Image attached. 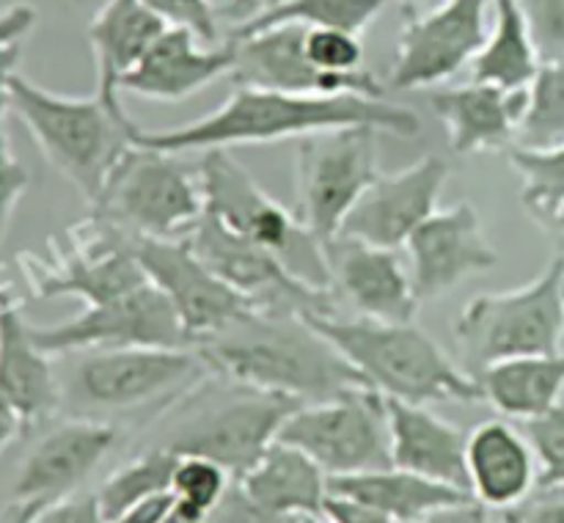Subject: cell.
<instances>
[{"mask_svg": "<svg viewBox=\"0 0 564 523\" xmlns=\"http://www.w3.org/2000/svg\"><path fill=\"white\" fill-rule=\"evenodd\" d=\"M339 127H375L413 138L422 130V119L413 110L389 105L378 97H301V94L268 91V88L237 86L218 110L204 119L169 130L130 127V141L138 146L169 154L209 152V149L246 146V143H273L286 138L317 135Z\"/></svg>", "mask_w": 564, "mask_h": 523, "instance_id": "6da1fadb", "label": "cell"}, {"mask_svg": "<svg viewBox=\"0 0 564 523\" xmlns=\"http://www.w3.org/2000/svg\"><path fill=\"white\" fill-rule=\"evenodd\" d=\"M193 350L209 372L229 383L292 396L301 405L334 400L356 385H369L301 314L253 308L220 334L198 341Z\"/></svg>", "mask_w": 564, "mask_h": 523, "instance_id": "7a4b0ae2", "label": "cell"}, {"mask_svg": "<svg viewBox=\"0 0 564 523\" xmlns=\"http://www.w3.org/2000/svg\"><path fill=\"white\" fill-rule=\"evenodd\" d=\"M356 372L383 396L433 405V402H482V389L466 367H457L433 336L413 323L345 319L339 314H303Z\"/></svg>", "mask_w": 564, "mask_h": 523, "instance_id": "3957f363", "label": "cell"}, {"mask_svg": "<svg viewBox=\"0 0 564 523\" xmlns=\"http://www.w3.org/2000/svg\"><path fill=\"white\" fill-rule=\"evenodd\" d=\"M11 113L25 124L47 163L88 204H97L110 171L132 146L130 127L135 121L124 113V105H108L99 94L64 97L36 86L20 72L11 77Z\"/></svg>", "mask_w": 564, "mask_h": 523, "instance_id": "277c9868", "label": "cell"}, {"mask_svg": "<svg viewBox=\"0 0 564 523\" xmlns=\"http://www.w3.org/2000/svg\"><path fill=\"white\" fill-rule=\"evenodd\" d=\"M452 330L474 378L507 358L564 350V251L529 284L471 297Z\"/></svg>", "mask_w": 564, "mask_h": 523, "instance_id": "5b68a950", "label": "cell"}, {"mask_svg": "<svg viewBox=\"0 0 564 523\" xmlns=\"http://www.w3.org/2000/svg\"><path fill=\"white\" fill-rule=\"evenodd\" d=\"M198 182L204 193V213L226 229L268 248L286 264L295 279L314 290H334L325 246L301 224L295 213L281 207L237 163L229 149H209L198 163Z\"/></svg>", "mask_w": 564, "mask_h": 523, "instance_id": "8992f818", "label": "cell"}, {"mask_svg": "<svg viewBox=\"0 0 564 523\" xmlns=\"http://www.w3.org/2000/svg\"><path fill=\"white\" fill-rule=\"evenodd\" d=\"M204 374L213 372L193 347H121L83 352L61 389L80 416L108 422L124 413L171 405Z\"/></svg>", "mask_w": 564, "mask_h": 523, "instance_id": "52a82bcc", "label": "cell"}, {"mask_svg": "<svg viewBox=\"0 0 564 523\" xmlns=\"http://www.w3.org/2000/svg\"><path fill=\"white\" fill-rule=\"evenodd\" d=\"M91 213L130 240L185 237L204 215L202 182L176 154L132 143L110 171Z\"/></svg>", "mask_w": 564, "mask_h": 523, "instance_id": "ba28073f", "label": "cell"}, {"mask_svg": "<svg viewBox=\"0 0 564 523\" xmlns=\"http://www.w3.org/2000/svg\"><path fill=\"white\" fill-rule=\"evenodd\" d=\"M378 135L375 127H339L297 141L295 215L323 246L341 235L347 215L380 176Z\"/></svg>", "mask_w": 564, "mask_h": 523, "instance_id": "9c48e42d", "label": "cell"}, {"mask_svg": "<svg viewBox=\"0 0 564 523\" xmlns=\"http://www.w3.org/2000/svg\"><path fill=\"white\" fill-rule=\"evenodd\" d=\"M301 402L292 396L235 383V391L185 413L165 429L158 446L180 457H207L220 462L231 479H240L279 440L281 427Z\"/></svg>", "mask_w": 564, "mask_h": 523, "instance_id": "30bf717a", "label": "cell"}, {"mask_svg": "<svg viewBox=\"0 0 564 523\" xmlns=\"http://www.w3.org/2000/svg\"><path fill=\"white\" fill-rule=\"evenodd\" d=\"M279 440L306 451L328 477L394 466L386 396L369 385L301 405L284 422Z\"/></svg>", "mask_w": 564, "mask_h": 523, "instance_id": "8fae6325", "label": "cell"}, {"mask_svg": "<svg viewBox=\"0 0 564 523\" xmlns=\"http://www.w3.org/2000/svg\"><path fill=\"white\" fill-rule=\"evenodd\" d=\"M191 251L218 275L224 284L240 292L259 312L279 314H336V292L314 290L286 270L275 253L204 213L185 235Z\"/></svg>", "mask_w": 564, "mask_h": 523, "instance_id": "7c38bea8", "label": "cell"}, {"mask_svg": "<svg viewBox=\"0 0 564 523\" xmlns=\"http://www.w3.org/2000/svg\"><path fill=\"white\" fill-rule=\"evenodd\" d=\"M33 339L50 356L121 347H191L169 297L154 284H141L113 301L86 306L58 325H31Z\"/></svg>", "mask_w": 564, "mask_h": 523, "instance_id": "4fadbf2b", "label": "cell"}, {"mask_svg": "<svg viewBox=\"0 0 564 523\" xmlns=\"http://www.w3.org/2000/svg\"><path fill=\"white\" fill-rule=\"evenodd\" d=\"M132 253L149 284L158 286L174 306L187 341L220 334L253 312V303L218 279L185 242V237H135Z\"/></svg>", "mask_w": 564, "mask_h": 523, "instance_id": "5bb4252c", "label": "cell"}, {"mask_svg": "<svg viewBox=\"0 0 564 523\" xmlns=\"http://www.w3.org/2000/svg\"><path fill=\"white\" fill-rule=\"evenodd\" d=\"M494 0H444L408 17L400 33L389 86L435 88L471 66L488 39V6Z\"/></svg>", "mask_w": 564, "mask_h": 523, "instance_id": "9a60e30c", "label": "cell"}, {"mask_svg": "<svg viewBox=\"0 0 564 523\" xmlns=\"http://www.w3.org/2000/svg\"><path fill=\"white\" fill-rule=\"evenodd\" d=\"M235 47L231 80L235 86L268 88V91L301 94V97H378L386 88L372 72L336 75L323 72L306 55V28L273 25L251 33H235L229 39Z\"/></svg>", "mask_w": 564, "mask_h": 523, "instance_id": "2e32d148", "label": "cell"}, {"mask_svg": "<svg viewBox=\"0 0 564 523\" xmlns=\"http://www.w3.org/2000/svg\"><path fill=\"white\" fill-rule=\"evenodd\" d=\"M411 281L419 301H438L471 275L490 273L499 253L485 235L482 218L471 201L435 209L405 242Z\"/></svg>", "mask_w": 564, "mask_h": 523, "instance_id": "e0dca14e", "label": "cell"}, {"mask_svg": "<svg viewBox=\"0 0 564 523\" xmlns=\"http://www.w3.org/2000/svg\"><path fill=\"white\" fill-rule=\"evenodd\" d=\"M446 182L449 163L438 154H424L394 174H380L347 215L341 235L391 251L405 248L413 231L438 209Z\"/></svg>", "mask_w": 564, "mask_h": 523, "instance_id": "ac0fdd59", "label": "cell"}, {"mask_svg": "<svg viewBox=\"0 0 564 523\" xmlns=\"http://www.w3.org/2000/svg\"><path fill=\"white\" fill-rule=\"evenodd\" d=\"M119 440L113 422L91 416H75L50 429L33 444L11 488V501L50 506L80 490V484L97 471Z\"/></svg>", "mask_w": 564, "mask_h": 523, "instance_id": "d6986e66", "label": "cell"}, {"mask_svg": "<svg viewBox=\"0 0 564 523\" xmlns=\"http://www.w3.org/2000/svg\"><path fill=\"white\" fill-rule=\"evenodd\" d=\"M42 297L72 295L86 301V306L113 301L135 286L147 284L141 264L132 253V240L105 220L94 218L83 229L80 240L55 262L33 268L28 275Z\"/></svg>", "mask_w": 564, "mask_h": 523, "instance_id": "ffe728a7", "label": "cell"}, {"mask_svg": "<svg viewBox=\"0 0 564 523\" xmlns=\"http://www.w3.org/2000/svg\"><path fill=\"white\" fill-rule=\"evenodd\" d=\"M325 257L334 292L345 295L358 317L413 323L422 301L413 290L411 270L400 262L397 251L339 235L325 242Z\"/></svg>", "mask_w": 564, "mask_h": 523, "instance_id": "44dd1931", "label": "cell"}, {"mask_svg": "<svg viewBox=\"0 0 564 523\" xmlns=\"http://www.w3.org/2000/svg\"><path fill=\"white\" fill-rule=\"evenodd\" d=\"M527 102L529 88L507 91L477 80L427 91V105L446 127L455 154L507 152L516 146Z\"/></svg>", "mask_w": 564, "mask_h": 523, "instance_id": "7402d4cb", "label": "cell"}, {"mask_svg": "<svg viewBox=\"0 0 564 523\" xmlns=\"http://www.w3.org/2000/svg\"><path fill=\"white\" fill-rule=\"evenodd\" d=\"M231 66V42L204 44L187 28H169L143 55L141 64L121 77L119 91L158 102H180L218 80L220 75H229Z\"/></svg>", "mask_w": 564, "mask_h": 523, "instance_id": "603a6c76", "label": "cell"}, {"mask_svg": "<svg viewBox=\"0 0 564 523\" xmlns=\"http://www.w3.org/2000/svg\"><path fill=\"white\" fill-rule=\"evenodd\" d=\"M468 484L474 501L507 512L538 490V457L521 429L507 422H482L466 440Z\"/></svg>", "mask_w": 564, "mask_h": 523, "instance_id": "cb8c5ba5", "label": "cell"}, {"mask_svg": "<svg viewBox=\"0 0 564 523\" xmlns=\"http://www.w3.org/2000/svg\"><path fill=\"white\" fill-rule=\"evenodd\" d=\"M386 411L391 429V462L397 468L471 493L466 462L468 435L460 427L435 416L427 405H413L394 396H386Z\"/></svg>", "mask_w": 564, "mask_h": 523, "instance_id": "d4e9b609", "label": "cell"}, {"mask_svg": "<svg viewBox=\"0 0 564 523\" xmlns=\"http://www.w3.org/2000/svg\"><path fill=\"white\" fill-rule=\"evenodd\" d=\"M50 352L33 339L31 323L14 303H0V391L9 396L22 433L53 416L64 402V389Z\"/></svg>", "mask_w": 564, "mask_h": 523, "instance_id": "484cf974", "label": "cell"}, {"mask_svg": "<svg viewBox=\"0 0 564 523\" xmlns=\"http://www.w3.org/2000/svg\"><path fill=\"white\" fill-rule=\"evenodd\" d=\"M169 31L143 0H105L88 22V42L97 61V94L108 105H121L119 83Z\"/></svg>", "mask_w": 564, "mask_h": 523, "instance_id": "4316f807", "label": "cell"}, {"mask_svg": "<svg viewBox=\"0 0 564 523\" xmlns=\"http://www.w3.org/2000/svg\"><path fill=\"white\" fill-rule=\"evenodd\" d=\"M253 501L284 515L314 517L325 512L328 473L297 446L273 440L262 457L235 479Z\"/></svg>", "mask_w": 564, "mask_h": 523, "instance_id": "83f0119b", "label": "cell"}, {"mask_svg": "<svg viewBox=\"0 0 564 523\" xmlns=\"http://www.w3.org/2000/svg\"><path fill=\"white\" fill-rule=\"evenodd\" d=\"M328 493L375 506V510L389 515L394 523L416 521V517L441 510V506L474 499L466 490L419 477V473L397 466L378 468V471L347 473V477H328Z\"/></svg>", "mask_w": 564, "mask_h": 523, "instance_id": "f1b7e54d", "label": "cell"}, {"mask_svg": "<svg viewBox=\"0 0 564 523\" xmlns=\"http://www.w3.org/2000/svg\"><path fill=\"white\" fill-rule=\"evenodd\" d=\"M482 402H490L510 418H538L562 405L564 394V350L518 356L490 363L477 374Z\"/></svg>", "mask_w": 564, "mask_h": 523, "instance_id": "f546056e", "label": "cell"}, {"mask_svg": "<svg viewBox=\"0 0 564 523\" xmlns=\"http://www.w3.org/2000/svg\"><path fill=\"white\" fill-rule=\"evenodd\" d=\"M540 66L543 64L518 0H494V28L471 61V80L523 91L532 86Z\"/></svg>", "mask_w": 564, "mask_h": 523, "instance_id": "4dcf8cb0", "label": "cell"}, {"mask_svg": "<svg viewBox=\"0 0 564 523\" xmlns=\"http://www.w3.org/2000/svg\"><path fill=\"white\" fill-rule=\"evenodd\" d=\"M389 6V0H279L270 9L259 11L251 20L235 25V33L262 31L273 25L303 28H341L361 36Z\"/></svg>", "mask_w": 564, "mask_h": 523, "instance_id": "1f68e13d", "label": "cell"}, {"mask_svg": "<svg viewBox=\"0 0 564 523\" xmlns=\"http://www.w3.org/2000/svg\"><path fill=\"white\" fill-rule=\"evenodd\" d=\"M176 460H180V455H174V451L163 449V446H152V449L141 451L130 462L116 468L113 473H108L97 493H94L105 521H116L121 512L152 499V495L169 493Z\"/></svg>", "mask_w": 564, "mask_h": 523, "instance_id": "d6a6232c", "label": "cell"}, {"mask_svg": "<svg viewBox=\"0 0 564 523\" xmlns=\"http://www.w3.org/2000/svg\"><path fill=\"white\" fill-rule=\"evenodd\" d=\"M505 154L521 176L523 207L538 224H549L564 207V143L549 149H529L516 143Z\"/></svg>", "mask_w": 564, "mask_h": 523, "instance_id": "836d02e7", "label": "cell"}, {"mask_svg": "<svg viewBox=\"0 0 564 523\" xmlns=\"http://www.w3.org/2000/svg\"><path fill=\"white\" fill-rule=\"evenodd\" d=\"M518 143L529 149L564 143V61L543 64L534 75Z\"/></svg>", "mask_w": 564, "mask_h": 523, "instance_id": "e575fe53", "label": "cell"}, {"mask_svg": "<svg viewBox=\"0 0 564 523\" xmlns=\"http://www.w3.org/2000/svg\"><path fill=\"white\" fill-rule=\"evenodd\" d=\"M231 482L235 479L220 462L207 460V457L182 455L176 460L174 479H171V493L180 506L209 517V512L220 504Z\"/></svg>", "mask_w": 564, "mask_h": 523, "instance_id": "d590c367", "label": "cell"}, {"mask_svg": "<svg viewBox=\"0 0 564 523\" xmlns=\"http://www.w3.org/2000/svg\"><path fill=\"white\" fill-rule=\"evenodd\" d=\"M523 435L538 457V490L564 488V405L523 422Z\"/></svg>", "mask_w": 564, "mask_h": 523, "instance_id": "8d00e7d4", "label": "cell"}, {"mask_svg": "<svg viewBox=\"0 0 564 523\" xmlns=\"http://www.w3.org/2000/svg\"><path fill=\"white\" fill-rule=\"evenodd\" d=\"M306 55L323 72L350 75L364 69L361 36L341 28H306Z\"/></svg>", "mask_w": 564, "mask_h": 523, "instance_id": "74e56055", "label": "cell"}, {"mask_svg": "<svg viewBox=\"0 0 564 523\" xmlns=\"http://www.w3.org/2000/svg\"><path fill=\"white\" fill-rule=\"evenodd\" d=\"M540 64L564 61V0H518Z\"/></svg>", "mask_w": 564, "mask_h": 523, "instance_id": "f35d334b", "label": "cell"}, {"mask_svg": "<svg viewBox=\"0 0 564 523\" xmlns=\"http://www.w3.org/2000/svg\"><path fill=\"white\" fill-rule=\"evenodd\" d=\"M143 3L169 28H187L204 44H224L213 0H143Z\"/></svg>", "mask_w": 564, "mask_h": 523, "instance_id": "ab89813d", "label": "cell"}, {"mask_svg": "<svg viewBox=\"0 0 564 523\" xmlns=\"http://www.w3.org/2000/svg\"><path fill=\"white\" fill-rule=\"evenodd\" d=\"M207 523H303V517L268 510L259 501H253L240 484L231 482L220 504L209 512Z\"/></svg>", "mask_w": 564, "mask_h": 523, "instance_id": "60d3db41", "label": "cell"}, {"mask_svg": "<svg viewBox=\"0 0 564 523\" xmlns=\"http://www.w3.org/2000/svg\"><path fill=\"white\" fill-rule=\"evenodd\" d=\"M28 187H31V174L25 165L9 152V146H0V248L11 229L17 204L25 196Z\"/></svg>", "mask_w": 564, "mask_h": 523, "instance_id": "b9f144b4", "label": "cell"}, {"mask_svg": "<svg viewBox=\"0 0 564 523\" xmlns=\"http://www.w3.org/2000/svg\"><path fill=\"white\" fill-rule=\"evenodd\" d=\"M505 523H564V488L534 490L527 501L501 512Z\"/></svg>", "mask_w": 564, "mask_h": 523, "instance_id": "7bdbcfd3", "label": "cell"}, {"mask_svg": "<svg viewBox=\"0 0 564 523\" xmlns=\"http://www.w3.org/2000/svg\"><path fill=\"white\" fill-rule=\"evenodd\" d=\"M33 523H108L97 504V495L75 493L64 501L44 506Z\"/></svg>", "mask_w": 564, "mask_h": 523, "instance_id": "ee69618b", "label": "cell"}, {"mask_svg": "<svg viewBox=\"0 0 564 523\" xmlns=\"http://www.w3.org/2000/svg\"><path fill=\"white\" fill-rule=\"evenodd\" d=\"M325 517L330 523H394L389 515H383L380 510L375 506L361 504L356 499H345V495H334L328 493L325 499Z\"/></svg>", "mask_w": 564, "mask_h": 523, "instance_id": "f6af8a7d", "label": "cell"}, {"mask_svg": "<svg viewBox=\"0 0 564 523\" xmlns=\"http://www.w3.org/2000/svg\"><path fill=\"white\" fill-rule=\"evenodd\" d=\"M36 9L31 3H11L0 11V53L11 44H20L36 25Z\"/></svg>", "mask_w": 564, "mask_h": 523, "instance_id": "bcb514c9", "label": "cell"}, {"mask_svg": "<svg viewBox=\"0 0 564 523\" xmlns=\"http://www.w3.org/2000/svg\"><path fill=\"white\" fill-rule=\"evenodd\" d=\"M405 523H494L490 521V510L479 501H460V504L441 506V510L427 512V515L416 517V521Z\"/></svg>", "mask_w": 564, "mask_h": 523, "instance_id": "7dc6e473", "label": "cell"}, {"mask_svg": "<svg viewBox=\"0 0 564 523\" xmlns=\"http://www.w3.org/2000/svg\"><path fill=\"white\" fill-rule=\"evenodd\" d=\"M174 493L169 490V493L152 495V499L141 501V504L130 506V510L121 512V515L110 523H160L171 510H174Z\"/></svg>", "mask_w": 564, "mask_h": 523, "instance_id": "c3c4849f", "label": "cell"}, {"mask_svg": "<svg viewBox=\"0 0 564 523\" xmlns=\"http://www.w3.org/2000/svg\"><path fill=\"white\" fill-rule=\"evenodd\" d=\"M20 61V44H11L0 53V146H9L6 141V116L11 113V77Z\"/></svg>", "mask_w": 564, "mask_h": 523, "instance_id": "681fc988", "label": "cell"}, {"mask_svg": "<svg viewBox=\"0 0 564 523\" xmlns=\"http://www.w3.org/2000/svg\"><path fill=\"white\" fill-rule=\"evenodd\" d=\"M17 435H22V422L17 416L14 405L9 402V396L0 391V455L14 444Z\"/></svg>", "mask_w": 564, "mask_h": 523, "instance_id": "f907efd6", "label": "cell"}, {"mask_svg": "<svg viewBox=\"0 0 564 523\" xmlns=\"http://www.w3.org/2000/svg\"><path fill=\"white\" fill-rule=\"evenodd\" d=\"M273 3H279V0H229V3H224L220 14L229 17V20H235L237 25H240V22L251 20L253 14L270 9Z\"/></svg>", "mask_w": 564, "mask_h": 523, "instance_id": "816d5d0a", "label": "cell"}, {"mask_svg": "<svg viewBox=\"0 0 564 523\" xmlns=\"http://www.w3.org/2000/svg\"><path fill=\"white\" fill-rule=\"evenodd\" d=\"M39 512H42V506H36V504H25V501H9L3 517H0V523H33L36 521Z\"/></svg>", "mask_w": 564, "mask_h": 523, "instance_id": "f5cc1de1", "label": "cell"}, {"mask_svg": "<svg viewBox=\"0 0 564 523\" xmlns=\"http://www.w3.org/2000/svg\"><path fill=\"white\" fill-rule=\"evenodd\" d=\"M160 523H207V517L198 515V512L185 510V506L174 504V510H171Z\"/></svg>", "mask_w": 564, "mask_h": 523, "instance_id": "db71d44e", "label": "cell"}, {"mask_svg": "<svg viewBox=\"0 0 564 523\" xmlns=\"http://www.w3.org/2000/svg\"><path fill=\"white\" fill-rule=\"evenodd\" d=\"M545 226V229H549L551 231V235H554L556 237V240H560L562 242V246H564V207L560 209V213H556L554 215V218H551L549 220V224H543Z\"/></svg>", "mask_w": 564, "mask_h": 523, "instance_id": "11a10c76", "label": "cell"}, {"mask_svg": "<svg viewBox=\"0 0 564 523\" xmlns=\"http://www.w3.org/2000/svg\"><path fill=\"white\" fill-rule=\"evenodd\" d=\"M405 6H411V9H433V6L444 3V0H402Z\"/></svg>", "mask_w": 564, "mask_h": 523, "instance_id": "9f6ffc18", "label": "cell"}, {"mask_svg": "<svg viewBox=\"0 0 564 523\" xmlns=\"http://www.w3.org/2000/svg\"><path fill=\"white\" fill-rule=\"evenodd\" d=\"M303 523H330L325 515H314V517H303Z\"/></svg>", "mask_w": 564, "mask_h": 523, "instance_id": "6f0895ef", "label": "cell"}, {"mask_svg": "<svg viewBox=\"0 0 564 523\" xmlns=\"http://www.w3.org/2000/svg\"><path fill=\"white\" fill-rule=\"evenodd\" d=\"M224 3H229V0H224Z\"/></svg>", "mask_w": 564, "mask_h": 523, "instance_id": "680465c9", "label": "cell"}]
</instances>
